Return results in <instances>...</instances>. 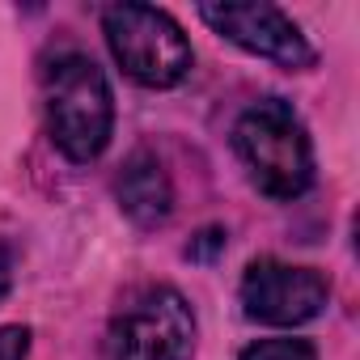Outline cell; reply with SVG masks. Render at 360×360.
Wrapping results in <instances>:
<instances>
[{
  "label": "cell",
  "instance_id": "6da1fadb",
  "mask_svg": "<svg viewBox=\"0 0 360 360\" xmlns=\"http://www.w3.org/2000/svg\"><path fill=\"white\" fill-rule=\"evenodd\" d=\"M233 148L255 187L271 200H297L314 183V148L305 123L284 98H259L233 123Z\"/></svg>",
  "mask_w": 360,
  "mask_h": 360
},
{
  "label": "cell",
  "instance_id": "7a4b0ae2",
  "mask_svg": "<svg viewBox=\"0 0 360 360\" xmlns=\"http://www.w3.org/2000/svg\"><path fill=\"white\" fill-rule=\"evenodd\" d=\"M43 94H47V127L60 153L68 161H94L110 144L115 127V98L106 72L81 51H64L43 68Z\"/></svg>",
  "mask_w": 360,
  "mask_h": 360
},
{
  "label": "cell",
  "instance_id": "3957f363",
  "mask_svg": "<svg viewBox=\"0 0 360 360\" xmlns=\"http://www.w3.org/2000/svg\"><path fill=\"white\" fill-rule=\"evenodd\" d=\"M102 30L110 43V56L123 64V72L148 89H169L178 85L191 64L195 51L165 9L153 5H110L102 13Z\"/></svg>",
  "mask_w": 360,
  "mask_h": 360
},
{
  "label": "cell",
  "instance_id": "277c9868",
  "mask_svg": "<svg viewBox=\"0 0 360 360\" xmlns=\"http://www.w3.org/2000/svg\"><path fill=\"white\" fill-rule=\"evenodd\" d=\"M195 314L174 288L140 292L110 322V360H191Z\"/></svg>",
  "mask_w": 360,
  "mask_h": 360
},
{
  "label": "cell",
  "instance_id": "5b68a950",
  "mask_svg": "<svg viewBox=\"0 0 360 360\" xmlns=\"http://www.w3.org/2000/svg\"><path fill=\"white\" fill-rule=\"evenodd\" d=\"M330 301V280L314 267H292L280 259H255L242 276V309L267 326H301Z\"/></svg>",
  "mask_w": 360,
  "mask_h": 360
},
{
  "label": "cell",
  "instance_id": "8992f818",
  "mask_svg": "<svg viewBox=\"0 0 360 360\" xmlns=\"http://www.w3.org/2000/svg\"><path fill=\"white\" fill-rule=\"evenodd\" d=\"M200 18L217 34L238 43L242 51L263 56V60H271L288 72L314 64V47L292 26V18L276 5H200Z\"/></svg>",
  "mask_w": 360,
  "mask_h": 360
},
{
  "label": "cell",
  "instance_id": "52a82bcc",
  "mask_svg": "<svg viewBox=\"0 0 360 360\" xmlns=\"http://www.w3.org/2000/svg\"><path fill=\"white\" fill-rule=\"evenodd\" d=\"M115 195L123 204V212L140 225V229H153L169 217L174 208V187H169V178L161 169V161L153 153H131L123 174H119V183H115Z\"/></svg>",
  "mask_w": 360,
  "mask_h": 360
},
{
  "label": "cell",
  "instance_id": "ba28073f",
  "mask_svg": "<svg viewBox=\"0 0 360 360\" xmlns=\"http://www.w3.org/2000/svg\"><path fill=\"white\" fill-rule=\"evenodd\" d=\"M242 360H318L309 339H259L242 352Z\"/></svg>",
  "mask_w": 360,
  "mask_h": 360
},
{
  "label": "cell",
  "instance_id": "9c48e42d",
  "mask_svg": "<svg viewBox=\"0 0 360 360\" xmlns=\"http://www.w3.org/2000/svg\"><path fill=\"white\" fill-rule=\"evenodd\" d=\"M26 356H30V330L0 326V360H26Z\"/></svg>",
  "mask_w": 360,
  "mask_h": 360
},
{
  "label": "cell",
  "instance_id": "30bf717a",
  "mask_svg": "<svg viewBox=\"0 0 360 360\" xmlns=\"http://www.w3.org/2000/svg\"><path fill=\"white\" fill-rule=\"evenodd\" d=\"M221 246H225V233H221V229H204V233H200V242H191V246H187V255H191V259H208V255H212V250H221Z\"/></svg>",
  "mask_w": 360,
  "mask_h": 360
},
{
  "label": "cell",
  "instance_id": "8fae6325",
  "mask_svg": "<svg viewBox=\"0 0 360 360\" xmlns=\"http://www.w3.org/2000/svg\"><path fill=\"white\" fill-rule=\"evenodd\" d=\"M9 284H13V250H9V242H0V301H5Z\"/></svg>",
  "mask_w": 360,
  "mask_h": 360
}]
</instances>
